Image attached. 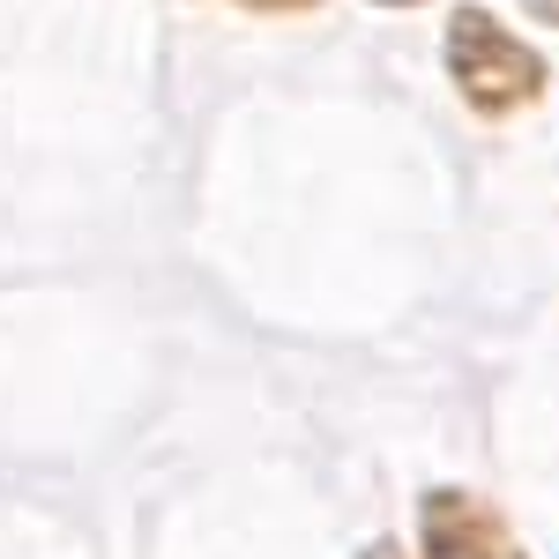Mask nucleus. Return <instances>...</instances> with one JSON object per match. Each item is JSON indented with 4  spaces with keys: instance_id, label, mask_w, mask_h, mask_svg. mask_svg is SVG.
Listing matches in <instances>:
<instances>
[{
    "instance_id": "obj_1",
    "label": "nucleus",
    "mask_w": 559,
    "mask_h": 559,
    "mask_svg": "<svg viewBox=\"0 0 559 559\" xmlns=\"http://www.w3.org/2000/svg\"><path fill=\"white\" fill-rule=\"evenodd\" d=\"M448 75H455V90L477 112H522L545 90V60L515 31H500L485 8H463L448 23Z\"/></svg>"
},
{
    "instance_id": "obj_2",
    "label": "nucleus",
    "mask_w": 559,
    "mask_h": 559,
    "mask_svg": "<svg viewBox=\"0 0 559 559\" xmlns=\"http://www.w3.org/2000/svg\"><path fill=\"white\" fill-rule=\"evenodd\" d=\"M418 522H426V559H522L508 522L471 492H426Z\"/></svg>"
},
{
    "instance_id": "obj_3",
    "label": "nucleus",
    "mask_w": 559,
    "mask_h": 559,
    "mask_svg": "<svg viewBox=\"0 0 559 559\" xmlns=\"http://www.w3.org/2000/svg\"><path fill=\"white\" fill-rule=\"evenodd\" d=\"M530 15H545V23H559V0H522Z\"/></svg>"
},
{
    "instance_id": "obj_4",
    "label": "nucleus",
    "mask_w": 559,
    "mask_h": 559,
    "mask_svg": "<svg viewBox=\"0 0 559 559\" xmlns=\"http://www.w3.org/2000/svg\"><path fill=\"white\" fill-rule=\"evenodd\" d=\"M247 8H313V0H247Z\"/></svg>"
},
{
    "instance_id": "obj_5",
    "label": "nucleus",
    "mask_w": 559,
    "mask_h": 559,
    "mask_svg": "<svg viewBox=\"0 0 559 559\" xmlns=\"http://www.w3.org/2000/svg\"><path fill=\"white\" fill-rule=\"evenodd\" d=\"M366 559H395V552H366Z\"/></svg>"
},
{
    "instance_id": "obj_6",
    "label": "nucleus",
    "mask_w": 559,
    "mask_h": 559,
    "mask_svg": "<svg viewBox=\"0 0 559 559\" xmlns=\"http://www.w3.org/2000/svg\"><path fill=\"white\" fill-rule=\"evenodd\" d=\"M395 8H403V0H395Z\"/></svg>"
}]
</instances>
